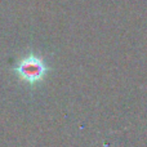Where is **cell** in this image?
Returning <instances> with one entry per match:
<instances>
[{"label": "cell", "mask_w": 147, "mask_h": 147, "mask_svg": "<svg viewBox=\"0 0 147 147\" xmlns=\"http://www.w3.org/2000/svg\"><path fill=\"white\" fill-rule=\"evenodd\" d=\"M49 69L43 61V58L35 56V54H28L23 57L20 61V63L14 67V72L21 80L26 81L30 85L40 83L45 75L48 74Z\"/></svg>", "instance_id": "obj_1"}]
</instances>
